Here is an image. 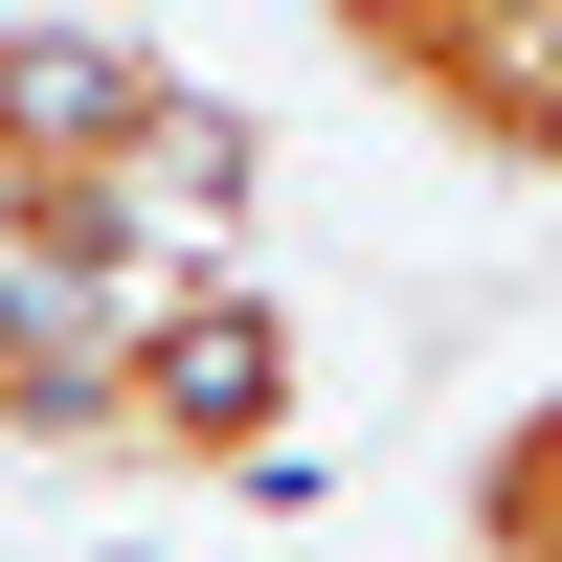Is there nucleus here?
<instances>
[{
	"instance_id": "1",
	"label": "nucleus",
	"mask_w": 562,
	"mask_h": 562,
	"mask_svg": "<svg viewBox=\"0 0 562 562\" xmlns=\"http://www.w3.org/2000/svg\"><path fill=\"white\" fill-rule=\"evenodd\" d=\"M90 473H270L293 450V315L248 293V248H180L135 293H90V383H68Z\"/></svg>"
},
{
	"instance_id": "2",
	"label": "nucleus",
	"mask_w": 562,
	"mask_h": 562,
	"mask_svg": "<svg viewBox=\"0 0 562 562\" xmlns=\"http://www.w3.org/2000/svg\"><path fill=\"white\" fill-rule=\"evenodd\" d=\"M473 562H562V405H518L473 450Z\"/></svg>"
}]
</instances>
